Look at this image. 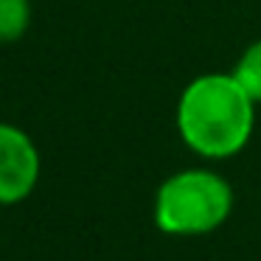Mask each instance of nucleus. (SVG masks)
Instances as JSON below:
<instances>
[{"mask_svg":"<svg viewBox=\"0 0 261 261\" xmlns=\"http://www.w3.org/2000/svg\"><path fill=\"white\" fill-rule=\"evenodd\" d=\"M255 107L236 76L202 73L182 87L177 98V132L194 154L205 160H227L253 138Z\"/></svg>","mask_w":261,"mask_h":261,"instance_id":"obj_1","label":"nucleus"},{"mask_svg":"<svg viewBox=\"0 0 261 261\" xmlns=\"http://www.w3.org/2000/svg\"><path fill=\"white\" fill-rule=\"evenodd\" d=\"M233 186L214 169H180L154 194V225L166 236H208L233 214Z\"/></svg>","mask_w":261,"mask_h":261,"instance_id":"obj_2","label":"nucleus"},{"mask_svg":"<svg viewBox=\"0 0 261 261\" xmlns=\"http://www.w3.org/2000/svg\"><path fill=\"white\" fill-rule=\"evenodd\" d=\"M42 158L25 129L0 121V205H20L34 194Z\"/></svg>","mask_w":261,"mask_h":261,"instance_id":"obj_3","label":"nucleus"},{"mask_svg":"<svg viewBox=\"0 0 261 261\" xmlns=\"http://www.w3.org/2000/svg\"><path fill=\"white\" fill-rule=\"evenodd\" d=\"M255 104H261V40L250 42L230 70Z\"/></svg>","mask_w":261,"mask_h":261,"instance_id":"obj_4","label":"nucleus"},{"mask_svg":"<svg viewBox=\"0 0 261 261\" xmlns=\"http://www.w3.org/2000/svg\"><path fill=\"white\" fill-rule=\"evenodd\" d=\"M31 25V0H0V42H17Z\"/></svg>","mask_w":261,"mask_h":261,"instance_id":"obj_5","label":"nucleus"}]
</instances>
